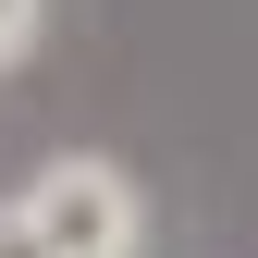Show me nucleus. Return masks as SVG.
Listing matches in <instances>:
<instances>
[{"mask_svg":"<svg viewBox=\"0 0 258 258\" xmlns=\"http://www.w3.org/2000/svg\"><path fill=\"white\" fill-rule=\"evenodd\" d=\"M25 221L49 234V258H123L136 246V184L111 172V160H49Z\"/></svg>","mask_w":258,"mask_h":258,"instance_id":"obj_1","label":"nucleus"},{"mask_svg":"<svg viewBox=\"0 0 258 258\" xmlns=\"http://www.w3.org/2000/svg\"><path fill=\"white\" fill-rule=\"evenodd\" d=\"M0 258H49V234H37L25 209H0Z\"/></svg>","mask_w":258,"mask_h":258,"instance_id":"obj_2","label":"nucleus"},{"mask_svg":"<svg viewBox=\"0 0 258 258\" xmlns=\"http://www.w3.org/2000/svg\"><path fill=\"white\" fill-rule=\"evenodd\" d=\"M25 37H37V0H0V61H13Z\"/></svg>","mask_w":258,"mask_h":258,"instance_id":"obj_3","label":"nucleus"}]
</instances>
